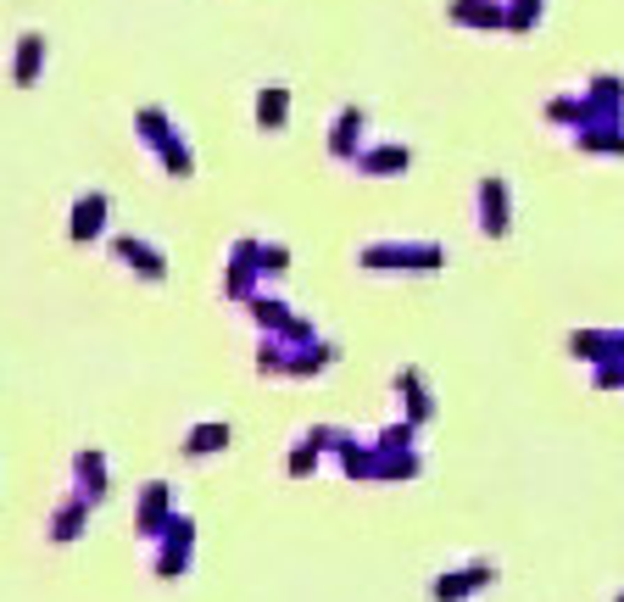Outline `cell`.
<instances>
[{"label":"cell","instance_id":"6da1fadb","mask_svg":"<svg viewBox=\"0 0 624 602\" xmlns=\"http://www.w3.org/2000/svg\"><path fill=\"white\" fill-rule=\"evenodd\" d=\"M101 207H107L101 196H90V201H79V224H73V235H79V240L101 229Z\"/></svg>","mask_w":624,"mask_h":602},{"label":"cell","instance_id":"7a4b0ae2","mask_svg":"<svg viewBox=\"0 0 624 602\" xmlns=\"http://www.w3.org/2000/svg\"><path fill=\"white\" fill-rule=\"evenodd\" d=\"M224 441H229V424H201L196 441H190V452H207V446H224Z\"/></svg>","mask_w":624,"mask_h":602}]
</instances>
